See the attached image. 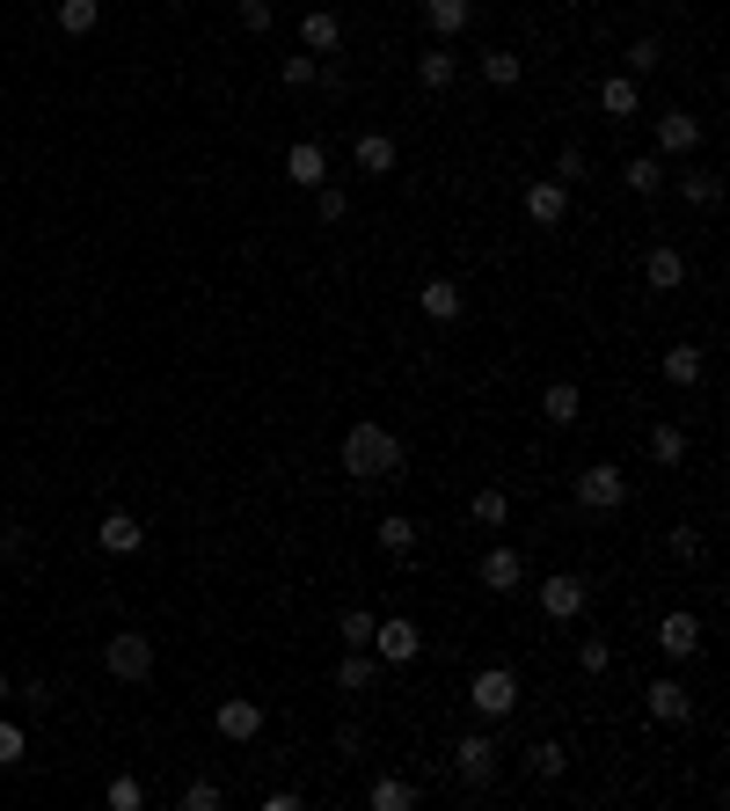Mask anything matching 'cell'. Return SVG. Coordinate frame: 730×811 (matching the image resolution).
I'll return each mask as SVG.
<instances>
[{
    "mask_svg": "<svg viewBox=\"0 0 730 811\" xmlns=\"http://www.w3.org/2000/svg\"><path fill=\"white\" fill-rule=\"evenodd\" d=\"M183 811H220V782H191V790H183Z\"/></svg>",
    "mask_w": 730,
    "mask_h": 811,
    "instance_id": "60d3db41",
    "label": "cell"
},
{
    "mask_svg": "<svg viewBox=\"0 0 730 811\" xmlns=\"http://www.w3.org/2000/svg\"><path fill=\"white\" fill-rule=\"evenodd\" d=\"M453 768H460V782H468V790H489V775H497V739H483V731L453 739Z\"/></svg>",
    "mask_w": 730,
    "mask_h": 811,
    "instance_id": "5b68a950",
    "label": "cell"
},
{
    "mask_svg": "<svg viewBox=\"0 0 730 811\" xmlns=\"http://www.w3.org/2000/svg\"><path fill=\"white\" fill-rule=\"evenodd\" d=\"M0 702H8V672H0Z\"/></svg>",
    "mask_w": 730,
    "mask_h": 811,
    "instance_id": "c3c4849f",
    "label": "cell"
},
{
    "mask_svg": "<svg viewBox=\"0 0 730 811\" xmlns=\"http://www.w3.org/2000/svg\"><path fill=\"white\" fill-rule=\"evenodd\" d=\"M577 505L585 511H621L628 505V476L614 468V460H591L585 476H577Z\"/></svg>",
    "mask_w": 730,
    "mask_h": 811,
    "instance_id": "277c9868",
    "label": "cell"
},
{
    "mask_svg": "<svg viewBox=\"0 0 730 811\" xmlns=\"http://www.w3.org/2000/svg\"><path fill=\"white\" fill-rule=\"evenodd\" d=\"M665 381H672V388H694L701 381V352L694 344H672V352H665Z\"/></svg>",
    "mask_w": 730,
    "mask_h": 811,
    "instance_id": "4316f807",
    "label": "cell"
},
{
    "mask_svg": "<svg viewBox=\"0 0 730 811\" xmlns=\"http://www.w3.org/2000/svg\"><path fill=\"white\" fill-rule=\"evenodd\" d=\"M103 672L110 680H146V672H154V643H146L140 629H118L103 643Z\"/></svg>",
    "mask_w": 730,
    "mask_h": 811,
    "instance_id": "3957f363",
    "label": "cell"
},
{
    "mask_svg": "<svg viewBox=\"0 0 730 811\" xmlns=\"http://www.w3.org/2000/svg\"><path fill=\"white\" fill-rule=\"evenodd\" d=\"M358 169L365 176H395V140H387V132H365L358 140Z\"/></svg>",
    "mask_w": 730,
    "mask_h": 811,
    "instance_id": "cb8c5ba5",
    "label": "cell"
},
{
    "mask_svg": "<svg viewBox=\"0 0 730 811\" xmlns=\"http://www.w3.org/2000/svg\"><path fill=\"white\" fill-rule=\"evenodd\" d=\"M577 666H585V672H607V666H614V643H607V636H591V643H577Z\"/></svg>",
    "mask_w": 730,
    "mask_h": 811,
    "instance_id": "74e56055",
    "label": "cell"
},
{
    "mask_svg": "<svg viewBox=\"0 0 730 811\" xmlns=\"http://www.w3.org/2000/svg\"><path fill=\"white\" fill-rule=\"evenodd\" d=\"M585 600H591L585 578H570V570H562V578H540V615H548V621H577V615H585Z\"/></svg>",
    "mask_w": 730,
    "mask_h": 811,
    "instance_id": "8992f818",
    "label": "cell"
},
{
    "mask_svg": "<svg viewBox=\"0 0 730 811\" xmlns=\"http://www.w3.org/2000/svg\"><path fill=\"white\" fill-rule=\"evenodd\" d=\"M417 307H424V315H432V322H460V307H468V293H460V285H453V278H432V285H424V293H417Z\"/></svg>",
    "mask_w": 730,
    "mask_h": 811,
    "instance_id": "9a60e30c",
    "label": "cell"
},
{
    "mask_svg": "<svg viewBox=\"0 0 730 811\" xmlns=\"http://www.w3.org/2000/svg\"><path fill=\"white\" fill-rule=\"evenodd\" d=\"M643 285H650V293L687 285V256H679V249H650V256H643Z\"/></svg>",
    "mask_w": 730,
    "mask_h": 811,
    "instance_id": "5bb4252c",
    "label": "cell"
},
{
    "mask_svg": "<svg viewBox=\"0 0 730 811\" xmlns=\"http://www.w3.org/2000/svg\"><path fill=\"white\" fill-rule=\"evenodd\" d=\"M212 723H220V739L249 746V739L263 731V709H256V702H220V717H212Z\"/></svg>",
    "mask_w": 730,
    "mask_h": 811,
    "instance_id": "e0dca14e",
    "label": "cell"
},
{
    "mask_svg": "<svg viewBox=\"0 0 730 811\" xmlns=\"http://www.w3.org/2000/svg\"><path fill=\"white\" fill-rule=\"evenodd\" d=\"M650 460H658V468H679V460H687V432H679V424H658V432H650Z\"/></svg>",
    "mask_w": 730,
    "mask_h": 811,
    "instance_id": "f546056e",
    "label": "cell"
},
{
    "mask_svg": "<svg viewBox=\"0 0 730 811\" xmlns=\"http://www.w3.org/2000/svg\"><path fill=\"white\" fill-rule=\"evenodd\" d=\"M336 636H344V643H373V615H365V607H351V615L336 621Z\"/></svg>",
    "mask_w": 730,
    "mask_h": 811,
    "instance_id": "f35d334b",
    "label": "cell"
},
{
    "mask_svg": "<svg viewBox=\"0 0 730 811\" xmlns=\"http://www.w3.org/2000/svg\"><path fill=\"white\" fill-rule=\"evenodd\" d=\"M0 556H30V534H22V527H0Z\"/></svg>",
    "mask_w": 730,
    "mask_h": 811,
    "instance_id": "7dc6e473",
    "label": "cell"
},
{
    "mask_svg": "<svg viewBox=\"0 0 730 811\" xmlns=\"http://www.w3.org/2000/svg\"><path fill=\"white\" fill-rule=\"evenodd\" d=\"M373 651H381L387 658V666H409V658H417L424 651V636H417V621H373Z\"/></svg>",
    "mask_w": 730,
    "mask_h": 811,
    "instance_id": "52a82bcc",
    "label": "cell"
},
{
    "mask_svg": "<svg viewBox=\"0 0 730 811\" xmlns=\"http://www.w3.org/2000/svg\"><path fill=\"white\" fill-rule=\"evenodd\" d=\"M628 191H636V197H650V191H665V161H650V154H636V161H628Z\"/></svg>",
    "mask_w": 730,
    "mask_h": 811,
    "instance_id": "1f68e13d",
    "label": "cell"
},
{
    "mask_svg": "<svg viewBox=\"0 0 730 811\" xmlns=\"http://www.w3.org/2000/svg\"><path fill=\"white\" fill-rule=\"evenodd\" d=\"M540 417H548V424H577V417H585V395H577L570 381H556V388L540 395Z\"/></svg>",
    "mask_w": 730,
    "mask_h": 811,
    "instance_id": "7402d4cb",
    "label": "cell"
},
{
    "mask_svg": "<svg viewBox=\"0 0 730 811\" xmlns=\"http://www.w3.org/2000/svg\"><path fill=\"white\" fill-rule=\"evenodd\" d=\"M336 37H344V22H336L329 8H314V16L300 22V44H307L314 59H322V52H336Z\"/></svg>",
    "mask_w": 730,
    "mask_h": 811,
    "instance_id": "44dd1931",
    "label": "cell"
},
{
    "mask_svg": "<svg viewBox=\"0 0 730 811\" xmlns=\"http://www.w3.org/2000/svg\"><path fill=\"white\" fill-rule=\"evenodd\" d=\"M643 702H650V717H658V723H687V717H694V702H687V688H679V680H650Z\"/></svg>",
    "mask_w": 730,
    "mask_h": 811,
    "instance_id": "2e32d148",
    "label": "cell"
},
{
    "mask_svg": "<svg viewBox=\"0 0 730 811\" xmlns=\"http://www.w3.org/2000/svg\"><path fill=\"white\" fill-rule=\"evenodd\" d=\"M373 680H381V666H373V658H365L358 643H351V651L336 658V688H344V695H365Z\"/></svg>",
    "mask_w": 730,
    "mask_h": 811,
    "instance_id": "ffe728a7",
    "label": "cell"
},
{
    "mask_svg": "<svg viewBox=\"0 0 730 811\" xmlns=\"http://www.w3.org/2000/svg\"><path fill=\"white\" fill-rule=\"evenodd\" d=\"M314 212H322V220H329V227H336V220H344V212H351V197L336 191V183H314Z\"/></svg>",
    "mask_w": 730,
    "mask_h": 811,
    "instance_id": "d590c367",
    "label": "cell"
},
{
    "mask_svg": "<svg viewBox=\"0 0 730 811\" xmlns=\"http://www.w3.org/2000/svg\"><path fill=\"white\" fill-rule=\"evenodd\" d=\"M22 746H30V739H22L16 723H0V768H16V760H22Z\"/></svg>",
    "mask_w": 730,
    "mask_h": 811,
    "instance_id": "7bdbcfd3",
    "label": "cell"
},
{
    "mask_svg": "<svg viewBox=\"0 0 730 811\" xmlns=\"http://www.w3.org/2000/svg\"><path fill=\"white\" fill-rule=\"evenodd\" d=\"M365 804H373V811H409V804H417V782H402V775H381L373 790H365Z\"/></svg>",
    "mask_w": 730,
    "mask_h": 811,
    "instance_id": "603a6c76",
    "label": "cell"
},
{
    "mask_svg": "<svg viewBox=\"0 0 730 811\" xmlns=\"http://www.w3.org/2000/svg\"><path fill=\"white\" fill-rule=\"evenodd\" d=\"M483 81L489 89H519V59L511 52H483Z\"/></svg>",
    "mask_w": 730,
    "mask_h": 811,
    "instance_id": "d6a6232c",
    "label": "cell"
},
{
    "mask_svg": "<svg viewBox=\"0 0 730 811\" xmlns=\"http://www.w3.org/2000/svg\"><path fill=\"white\" fill-rule=\"evenodd\" d=\"M658 146H665V154H694V146H701V118L665 110V118H658Z\"/></svg>",
    "mask_w": 730,
    "mask_h": 811,
    "instance_id": "4fadbf2b",
    "label": "cell"
},
{
    "mask_svg": "<svg viewBox=\"0 0 730 811\" xmlns=\"http://www.w3.org/2000/svg\"><path fill=\"white\" fill-rule=\"evenodd\" d=\"M344 476L351 483L402 476V439L387 432V424H351V432H344Z\"/></svg>",
    "mask_w": 730,
    "mask_h": 811,
    "instance_id": "6da1fadb",
    "label": "cell"
},
{
    "mask_svg": "<svg viewBox=\"0 0 730 811\" xmlns=\"http://www.w3.org/2000/svg\"><path fill=\"white\" fill-rule=\"evenodd\" d=\"M658 651L665 658H694L701 651V621L694 615H665L658 621Z\"/></svg>",
    "mask_w": 730,
    "mask_h": 811,
    "instance_id": "9c48e42d",
    "label": "cell"
},
{
    "mask_svg": "<svg viewBox=\"0 0 730 811\" xmlns=\"http://www.w3.org/2000/svg\"><path fill=\"white\" fill-rule=\"evenodd\" d=\"M285 183H300V191L329 183V154H322L314 140H293V146H285Z\"/></svg>",
    "mask_w": 730,
    "mask_h": 811,
    "instance_id": "ba28073f",
    "label": "cell"
},
{
    "mask_svg": "<svg viewBox=\"0 0 730 811\" xmlns=\"http://www.w3.org/2000/svg\"><path fill=\"white\" fill-rule=\"evenodd\" d=\"M679 191H687V205H701V212L723 205V176H709V169H687V176H679Z\"/></svg>",
    "mask_w": 730,
    "mask_h": 811,
    "instance_id": "d4e9b609",
    "label": "cell"
},
{
    "mask_svg": "<svg viewBox=\"0 0 730 811\" xmlns=\"http://www.w3.org/2000/svg\"><path fill=\"white\" fill-rule=\"evenodd\" d=\"M140 804H146V790H140L132 775H118V782H110V811H140Z\"/></svg>",
    "mask_w": 730,
    "mask_h": 811,
    "instance_id": "ab89813d",
    "label": "cell"
},
{
    "mask_svg": "<svg viewBox=\"0 0 730 811\" xmlns=\"http://www.w3.org/2000/svg\"><path fill=\"white\" fill-rule=\"evenodd\" d=\"M95 22H103V0H59V30L67 37H88Z\"/></svg>",
    "mask_w": 730,
    "mask_h": 811,
    "instance_id": "484cf974",
    "label": "cell"
},
{
    "mask_svg": "<svg viewBox=\"0 0 730 811\" xmlns=\"http://www.w3.org/2000/svg\"><path fill=\"white\" fill-rule=\"evenodd\" d=\"M95 541H103L110 556H132V548L146 541V527L132 519V511H103V527H95Z\"/></svg>",
    "mask_w": 730,
    "mask_h": 811,
    "instance_id": "7c38bea8",
    "label": "cell"
},
{
    "mask_svg": "<svg viewBox=\"0 0 730 811\" xmlns=\"http://www.w3.org/2000/svg\"><path fill=\"white\" fill-rule=\"evenodd\" d=\"M314 67H322V59H278V81H285V89H314Z\"/></svg>",
    "mask_w": 730,
    "mask_h": 811,
    "instance_id": "8d00e7d4",
    "label": "cell"
},
{
    "mask_svg": "<svg viewBox=\"0 0 730 811\" xmlns=\"http://www.w3.org/2000/svg\"><path fill=\"white\" fill-rule=\"evenodd\" d=\"M417 81L424 89H453V44H432V52L417 59Z\"/></svg>",
    "mask_w": 730,
    "mask_h": 811,
    "instance_id": "4dcf8cb0",
    "label": "cell"
},
{
    "mask_svg": "<svg viewBox=\"0 0 730 811\" xmlns=\"http://www.w3.org/2000/svg\"><path fill=\"white\" fill-rule=\"evenodd\" d=\"M599 110H607V118H636V110H643V89H636V73H614L607 89H599Z\"/></svg>",
    "mask_w": 730,
    "mask_h": 811,
    "instance_id": "d6986e66",
    "label": "cell"
},
{
    "mask_svg": "<svg viewBox=\"0 0 730 811\" xmlns=\"http://www.w3.org/2000/svg\"><path fill=\"white\" fill-rule=\"evenodd\" d=\"M424 22H432L438 37H460L475 22V0H424Z\"/></svg>",
    "mask_w": 730,
    "mask_h": 811,
    "instance_id": "ac0fdd59",
    "label": "cell"
},
{
    "mask_svg": "<svg viewBox=\"0 0 730 811\" xmlns=\"http://www.w3.org/2000/svg\"><path fill=\"white\" fill-rule=\"evenodd\" d=\"M562 212H570V183H534V191H526V220H534V227H556Z\"/></svg>",
    "mask_w": 730,
    "mask_h": 811,
    "instance_id": "30bf717a",
    "label": "cell"
},
{
    "mask_svg": "<svg viewBox=\"0 0 730 811\" xmlns=\"http://www.w3.org/2000/svg\"><path fill=\"white\" fill-rule=\"evenodd\" d=\"M672 556H679V564H701V534L679 527V534H672Z\"/></svg>",
    "mask_w": 730,
    "mask_h": 811,
    "instance_id": "ee69618b",
    "label": "cell"
},
{
    "mask_svg": "<svg viewBox=\"0 0 730 811\" xmlns=\"http://www.w3.org/2000/svg\"><path fill=\"white\" fill-rule=\"evenodd\" d=\"M242 30H271V0H242Z\"/></svg>",
    "mask_w": 730,
    "mask_h": 811,
    "instance_id": "bcb514c9",
    "label": "cell"
},
{
    "mask_svg": "<svg viewBox=\"0 0 730 811\" xmlns=\"http://www.w3.org/2000/svg\"><path fill=\"white\" fill-rule=\"evenodd\" d=\"M475 519H483V527H505V519H511V497L505 490H475Z\"/></svg>",
    "mask_w": 730,
    "mask_h": 811,
    "instance_id": "836d02e7",
    "label": "cell"
},
{
    "mask_svg": "<svg viewBox=\"0 0 730 811\" xmlns=\"http://www.w3.org/2000/svg\"><path fill=\"white\" fill-rule=\"evenodd\" d=\"M381 548H387V556H417V519L387 511V519H381Z\"/></svg>",
    "mask_w": 730,
    "mask_h": 811,
    "instance_id": "83f0119b",
    "label": "cell"
},
{
    "mask_svg": "<svg viewBox=\"0 0 730 811\" xmlns=\"http://www.w3.org/2000/svg\"><path fill=\"white\" fill-rule=\"evenodd\" d=\"M526 768H534V775H540V782H556V775H562V768H570V753H562V746H556V739H534V746H526Z\"/></svg>",
    "mask_w": 730,
    "mask_h": 811,
    "instance_id": "f1b7e54d",
    "label": "cell"
},
{
    "mask_svg": "<svg viewBox=\"0 0 730 811\" xmlns=\"http://www.w3.org/2000/svg\"><path fill=\"white\" fill-rule=\"evenodd\" d=\"M650 67H665V44L658 37H636V44H628V73H650Z\"/></svg>",
    "mask_w": 730,
    "mask_h": 811,
    "instance_id": "e575fe53",
    "label": "cell"
},
{
    "mask_svg": "<svg viewBox=\"0 0 730 811\" xmlns=\"http://www.w3.org/2000/svg\"><path fill=\"white\" fill-rule=\"evenodd\" d=\"M336 753H344V760L365 753V731H358V723H336Z\"/></svg>",
    "mask_w": 730,
    "mask_h": 811,
    "instance_id": "f6af8a7d",
    "label": "cell"
},
{
    "mask_svg": "<svg viewBox=\"0 0 730 811\" xmlns=\"http://www.w3.org/2000/svg\"><path fill=\"white\" fill-rule=\"evenodd\" d=\"M468 702H475V717L505 723L511 709H519V672H511V666H483V672H475V688H468Z\"/></svg>",
    "mask_w": 730,
    "mask_h": 811,
    "instance_id": "7a4b0ae2",
    "label": "cell"
},
{
    "mask_svg": "<svg viewBox=\"0 0 730 811\" xmlns=\"http://www.w3.org/2000/svg\"><path fill=\"white\" fill-rule=\"evenodd\" d=\"M483 585H489V592H519V585H526L519 548H489V556H483Z\"/></svg>",
    "mask_w": 730,
    "mask_h": 811,
    "instance_id": "8fae6325",
    "label": "cell"
},
{
    "mask_svg": "<svg viewBox=\"0 0 730 811\" xmlns=\"http://www.w3.org/2000/svg\"><path fill=\"white\" fill-rule=\"evenodd\" d=\"M577 176H585V146H562L556 154V183H577Z\"/></svg>",
    "mask_w": 730,
    "mask_h": 811,
    "instance_id": "b9f144b4",
    "label": "cell"
}]
</instances>
